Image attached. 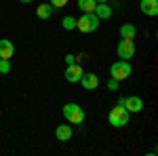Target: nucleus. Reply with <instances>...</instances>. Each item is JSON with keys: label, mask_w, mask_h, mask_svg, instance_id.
Here are the masks:
<instances>
[{"label": "nucleus", "mask_w": 158, "mask_h": 156, "mask_svg": "<svg viewBox=\"0 0 158 156\" xmlns=\"http://www.w3.org/2000/svg\"><path fill=\"white\" fill-rule=\"evenodd\" d=\"M61 114H63V118L68 120L70 124H82L86 118L85 110L80 108L78 103H74V101H70V103H65L63 106V110H61Z\"/></svg>", "instance_id": "f257e3e1"}, {"label": "nucleus", "mask_w": 158, "mask_h": 156, "mask_svg": "<svg viewBox=\"0 0 158 156\" xmlns=\"http://www.w3.org/2000/svg\"><path fill=\"white\" fill-rule=\"evenodd\" d=\"M99 21L101 19L95 13H82V17L76 19V30L82 32V34H91V32H95L99 27Z\"/></svg>", "instance_id": "f03ea898"}, {"label": "nucleus", "mask_w": 158, "mask_h": 156, "mask_svg": "<svg viewBox=\"0 0 158 156\" xmlns=\"http://www.w3.org/2000/svg\"><path fill=\"white\" fill-rule=\"evenodd\" d=\"M129 118H131V114H129V110L124 108V106H116V108H112V112L108 114V120L112 127H116V129H122V127H127L129 124Z\"/></svg>", "instance_id": "7ed1b4c3"}, {"label": "nucleus", "mask_w": 158, "mask_h": 156, "mask_svg": "<svg viewBox=\"0 0 158 156\" xmlns=\"http://www.w3.org/2000/svg\"><path fill=\"white\" fill-rule=\"evenodd\" d=\"M133 74V68H131V63L124 59H118L112 63V68H110V78H114V80H124V78H129Z\"/></svg>", "instance_id": "20e7f679"}, {"label": "nucleus", "mask_w": 158, "mask_h": 156, "mask_svg": "<svg viewBox=\"0 0 158 156\" xmlns=\"http://www.w3.org/2000/svg\"><path fill=\"white\" fill-rule=\"evenodd\" d=\"M116 53H118L120 59L131 61V57H135V40L120 38V42H118V47H116Z\"/></svg>", "instance_id": "39448f33"}, {"label": "nucleus", "mask_w": 158, "mask_h": 156, "mask_svg": "<svg viewBox=\"0 0 158 156\" xmlns=\"http://www.w3.org/2000/svg\"><path fill=\"white\" fill-rule=\"evenodd\" d=\"M122 106L129 110V114H139L141 110H143V99L141 97H124V101H122Z\"/></svg>", "instance_id": "423d86ee"}, {"label": "nucleus", "mask_w": 158, "mask_h": 156, "mask_svg": "<svg viewBox=\"0 0 158 156\" xmlns=\"http://www.w3.org/2000/svg\"><path fill=\"white\" fill-rule=\"evenodd\" d=\"M78 82L85 86V91H95L99 86V76L97 74H91V72H82V76H80Z\"/></svg>", "instance_id": "0eeeda50"}, {"label": "nucleus", "mask_w": 158, "mask_h": 156, "mask_svg": "<svg viewBox=\"0 0 158 156\" xmlns=\"http://www.w3.org/2000/svg\"><path fill=\"white\" fill-rule=\"evenodd\" d=\"M82 68H80V63H70V65H65V80L68 82H78L80 80V76H82Z\"/></svg>", "instance_id": "6e6552de"}, {"label": "nucleus", "mask_w": 158, "mask_h": 156, "mask_svg": "<svg viewBox=\"0 0 158 156\" xmlns=\"http://www.w3.org/2000/svg\"><path fill=\"white\" fill-rule=\"evenodd\" d=\"M139 9L148 17H156L158 15V0H141L139 2Z\"/></svg>", "instance_id": "1a4fd4ad"}, {"label": "nucleus", "mask_w": 158, "mask_h": 156, "mask_svg": "<svg viewBox=\"0 0 158 156\" xmlns=\"http://www.w3.org/2000/svg\"><path fill=\"white\" fill-rule=\"evenodd\" d=\"M72 135H74V131H72L70 124H59V127L55 129V137H57V141H70Z\"/></svg>", "instance_id": "9d476101"}, {"label": "nucleus", "mask_w": 158, "mask_h": 156, "mask_svg": "<svg viewBox=\"0 0 158 156\" xmlns=\"http://www.w3.org/2000/svg\"><path fill=\"white\" fill-rule=\"evenodd\" d=\"M15 55V47H13L11 40H0V59H11Z\"/></svg>", "instance_id": "9b49d317"}, {"label": "nucleus", "mask_w": 158, "mask_h": 156, "mask_svg": "<svg viewBox=\"0 0 158 156\" xmlns=\"http://www.w3.org/2000/svg\"><path fill=\"white\" fill-rule=\"evenodd\" d=\"M95 15H97L99 19H110L112 17V6H108V2H97V6H95Z\"/></svg>", "instance_id": "f8f14e48"}, {"label": "nucleus", "mask_w": 158, "mask_h": 156, "mask_svg": "<svg viewBox=\"0 0 158 156\" xmlns=\"http://www.w3.org/2000/svg\"><path fill=\"white\" fill-rule=\"evenodd\" d=\"M137 36V27L133 23H124L120 27V38H129V40H135Z\"/></svg>", "instance_id": "ddd939ff"}, {"label": "nucleus", "mask_w": 158, "mask_h": 156, "mask_svg": "<svg viewBox=\"0 0 158 156\" xmlns=\"http://www.w3.org/2000/svg\"><path fill=\"white\" fill-rule=\"evenodd\" d=\"M36 15H38V19H49L51 15H53V6H51L49 2H42L36 9Z\"/></svg>", "instance_id": "4468645a"}, {"label": "nucleus", "mask_w": 158, "mask_h": 156, "mask_svg": "<svg viewBox=\"0 0 158 156\" xmlns=\"http://www.w3.org/2000/svg\"><path fill=\"white\" fill-rule=\"evenodd\" d=\"M95 6H97L95 0H78V9H80L82 13H93Z\"/></svg>", "instance_id": "2eb2a0df"}, {"label": "nucleus", "mask_w": 158, "mask_h": 156, "mask_svg": "<svg viewBox=\"0 0 158 156\" xmlns=\"http://www.w3.org/2000/svg\"><path fill=\"white\" fill-rule=\"evenodd\" d=\"M61 27H63V30H76V17L65 15V17L61 19Z\"/></svg>", "instance_id": "dca6fc26"}, {"label": "nucleus", "mask_w": 158, "mask_h": 156, "mask_svg": "<svg viewBox=\"0 0 158 156\" xmlns=\"http://www.w3.org/2000/svg\"><path fill=\"white\" fill-rule=\"evenodd\" d=\"M11 72V59H0V74Z\"/></svg>", "instance_id": "f3484780"}, {"label": "nucleus", "mask_w": 158, "mask_h": 156, "mask_svg": "<svg viewBox=\"0 0 158 156\" xmlns=\"http://www.w3.org/2000/svg\"><path fill=\"white\" fill-rule=\"evenodd\" d=\"M68 2L70 0H49V4L53 9H63V6H68Z\"/></svg>", "instance_id": "a211bd4d"}, {"label": "nucleus", "mask_w": 158, "mask_h": 156, "mask_svg": "<svg viewBox=\"0 0 158 156\" xmlns=\"http://www.w3.org/2000/svg\"><path fill=\"white\" fill-rule=\"evenodd\" d=\"M108 89H110V91H118V80L110 78V80H108Z\"/></svg>", "instance_id": "6ab92c4d"}, {"label": "nucleus", "mask_w": 158, "mask_h": 156, "mask_svg": "<svg viewBox=\"0 0 158 156\" xmlns=\"http://www.w3.org/2000/svg\"><path fill=\"white\" fill-rule=\"evenodd\" d=\"M70 63H76V55H65V65Z\"/></svg>", "instance_id": "aec40b11"}, {"label": "nucleus", "mask_w": 158, "mask_h": 156, "mask_svg": "<svg viewBox=\"0 0 158 156\" xmlns=\"http://www.w3.org/2000/svg\"><path fill=\"white\" fill-rule=\"evenodd\" d=\"M21 4H30V2H34V0H19Z\"/></svg>", "instance_id": "412c9836"}, {"label": "nucleus", "mask_w": 158, "mask_h": 156, "mask_svg": "<svg viewBox=\"0 0 158 156\" xmlns=\"http://www.w3.org/2000/svg\"><path fill=\"white\" fill-rule=\"evenodd\" d=\"M95 2H108V0H95Z\"/></svg>", "instance_id": "4be33fe9"}]
</instances>
